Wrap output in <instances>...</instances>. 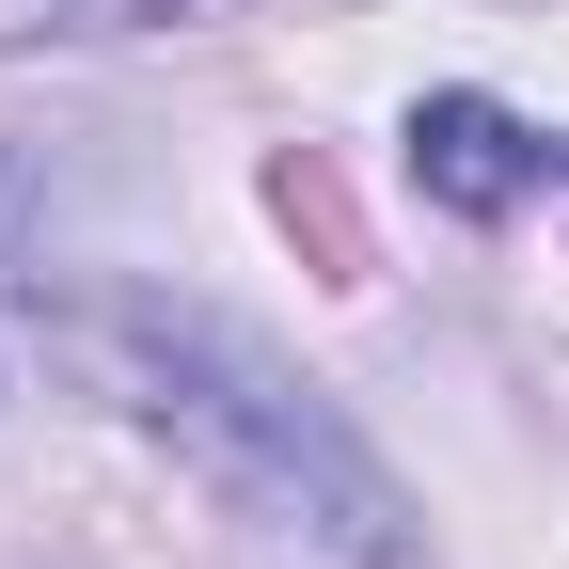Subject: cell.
<instances>
[{"instance_id": "cell-1", "label": "cell", "mask_w": 569, "mask_h": 569, "mask_svg": "<svg viewBox=\"0 0 569 569\" xmlns=\"http://www.w3.org/2000/svg\"><path fill=\"white\" fill-rule=\"evenodd\" d=\"M80 348H96V380H111L142 427H174V443L222 475V490H253V507H284V522H317L332 553H365V569H411V507H396V475L348 443L332 396L284 380L238 317H206V301H96Z\"/></svg>"}, {"instance_id": "cell-2", "label": "cell", "mask_w": 569, "mask_h": 569, "mask_svg": "<svg viewBox=\"0 0 569 569\" xmlns=\"http://www.w3.org/2000/svg\"><path fill=\"white\" fill-rule=\"evenodd\" d=\"M538 174H553V142L507 96H411V190L443 206V222H507Z\"/></svg>"}, {"instance_id": "cell-3", "label": "cell", "mask_w": 569, "mask_h": 569, "mask_svg": "<svg viewBox=\"0 0 569 569\" xmlns=\"http://www.w3.org/2000/svg\"><path fill=\"white\" fill-rule=\"evenodd\" d=\"M48 17H80V32H159V17H190V0H48Z\"/></svg>"}]
</instances>
